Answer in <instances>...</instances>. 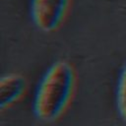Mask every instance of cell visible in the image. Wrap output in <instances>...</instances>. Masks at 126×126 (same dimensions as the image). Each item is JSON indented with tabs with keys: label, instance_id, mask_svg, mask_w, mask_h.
Returning a JSON list of instances; mask_svg holds the SVG:
<instances>
[{
	"label": "cell",
	"instance_id": "6da1fadb",
	"mask_svg": "<svg viewBox=\"0 0 126 126\" xmlns=\"http://www.w3.org/2000/svg\"><path fill=\"white\" fill-rule=\"evenodd\" d=\"M76 88V72L66 60L54 62L41 77L33 98L35 117L46 123L59 119L68 108Z\"/></svg>",
	"mask_w": 126,
	"mask_h": 126
},
{
	"label": "cell",
	"instance_id": "7a4b0ae2",
	"mask_svg": "<svg viewBox=\"0 0 126 126\" xmlns=\"http://www.w3.org/2000/svg\"><path fill=\"white\" fill-rule=\"evenodd\" d=\"M71 0H32L31 18L43 32L57 31L63 24Z\"/></svg>",
	"mask_w": 126,
	"mask_h": 126
},
{
	"label": "cell",
	"instance_id": "3957f363",
	"mask_svg": "<svg viewBox=\"0 0 126 126\" xmlns=\"http://www.w3.org/2000/svg\"><path fill=\"white\" fill-rule=\"evenodd\" d=\"M27 80L17 73H8L0 80V107L2 110L18 102L27 91Z\"/></svg>",
	"mask_w": 126,
	"mask_h": 126
},
{
	"label": "cell",
	"instance_id": "277c9868",
	"mask_svg": "<svg viewBox=\"0 0 126 126\" xmlns=\"http://www.w3.org/2000/svg\"><path fill=\"white\" fill-rule=\"evenodd\" d=\"M115 103L121 120L126 124V63L123 65L118 77L115 92Z\"/></svg>",
	"mask_w": 126,
	"mask_h": 126
}]
</instances>
